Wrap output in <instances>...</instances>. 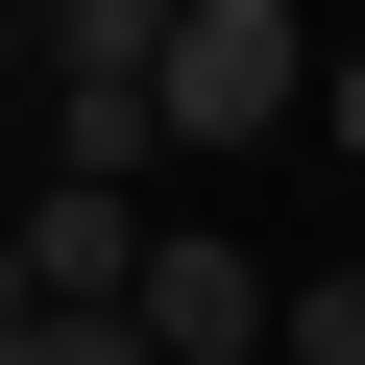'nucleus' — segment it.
<instances>
[{
    "mask_svg": "<svg viewBox=\"0 0 365 365\" xmlns=\"http://www.w3.org/2000/svg\"><path fill=\"white\" fill-rule=\"evenodd\" d=\"M292 122H317L292 0H170V146H292Z\"/></svg>",
    "mask_w": 365,
    "mask_h": 365,
    "instance_id": "obj_2",
    "label": "nucleus"
},
{
    "mask_svg": "<svg viewBox=\"0 0 365 365\" xmlns=\"http://www.w3.org/2000/svg\"><path fill=\"white\" fill-rule=\"evenodd\" d=\"M146 341H170V365H268V341H292V268H244V244H146Z\"/></svg>",
    "mask_w": 365,
    "mask_h": 365,
    "instance_id": "obj_3",
    "label": "nucleus"
},
{
    "mask_svg": "<svg viewBox=\"0 0 365 365\" xmlns=\"http://www.w3.org/2000/svg\"><path fill=\"white\" fill-rule=\"evenodd\" d=\"M317 146H341V170H365V49H317Z\"/></svg>",
    "mask_w": 365,
    "mask_h": 365,
    "instance_id": "obj_5",
    "label": "nucleus"
},
{
    "mask_svg": "<svg viewBox=\"0 0 365 365\" xmlns=\"http://www.w3.org/2000/svg\"><path fill=\"white\" fill-rule=\"evenodd\" d=\"M49 73V170H73V195H146V170H170V0H73V25H25Z\"/></svg>",
    "mask_w": 365,
    "mask_h": 365,
    "instance_id": "obj_1",
    "label": "nucleus"
},
{
    "mask_svg": "<svg viewBox=\"0 0 365 365\" xmlns=\"http://www.w3.org/2000/svg\"><path fill=\"white\" fill-rule=\"evenodd\" d=\"M25 73H49V49H25V25H0V98H25Z\"/></svg>",
    "mask_w": 365,
    "mask_h": 365,
    "instance_id": "obj_6",
    "label": "nucleus"
},
{
    "mask_svg": "<svg viewBox=\"0 0 365 365\" xmlns=\"http://www.w3.org/2000/svg\"><path fill=\"white\" fill-rule=\"evenodd\" d=\"M292 365H365V268H292Z\"/></svg>",
    "mask_w": 365,
    "mask_h": 365,
    "instance_id": "obj_4",
    "label": "nucleus"
},
{
    "mask_svg": "<svg viewBox=\"0 0 365 365\" xmlns=\"http://www.w3.org/2000/svg\"><path fill=\"white\" fill-rule=\"evenodd\" d=\"M268 365H292V341H268Z\"/></svg>",
    "mask_w": 365,
    "mask_h": 365,
    "instance_id": "obj_7",
    "label": "nucleus"
}]
</instances>
